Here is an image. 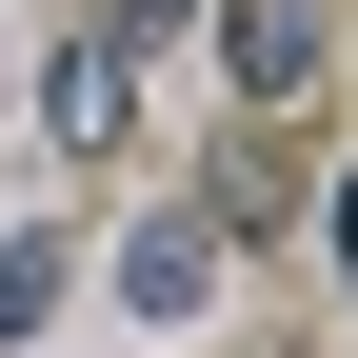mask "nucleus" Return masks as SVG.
<instances>
[{"mask_svg": "<svg viewBox=\"0 0 358 358\" xmlns=\"http://www.w3.org/2000/svg\"><path fill=\"white\" fill-rule=\"evenodd\" d=\"M40 140H60V159H120V140H140V40H120V20H80L60 60H40Z\"/></svg>", "mask_w": 358, "mask_h": 358, "instance_id": "f257e3e1", "label": "nucleus"}, {"mask_svg": "<svg viewBox=\"0 0 358 358\" xmlns=\"http://www.w3.org/2000/svg\"><path fill=\"white\" fill-rule=\"evenodd\" d=\"M120 319H159V338H179V319H219V219H199V199L120 239Z\"/></svg>", "mask_w": 358, "mask_h": 358, "instance_id": "f03ea898", "label": "nucleus"}, {"mask_svg": "<svg viewBox=\"0 0 358 358\" xmlns=\"http://www.w3.org/2000/svg\"><path fill=\"white\" fill-rule=\"evenodd\" d=\"M319 40H338V0H219V60H239V100H259V120L319 80Z\"/></svg>", "mask_w": 358, "mask_h": 358, "instance_id": "7ed1b4c3", "label": "nucleus"}, {"mask_svg": "<svg viewBox=\"0 0 358 358\" xmlns=\"http://www.w3.org/2000/svg\"><path fill=\"white\" fill-rule=\"evenodd\" d=\"M319 219H338V299H358V179H338V199H319Z\"/></svg>", "mask_w": 358, "mask_h": 358, "instance_id": "20e7f679", "label": "nucleus"}]
</instances>
